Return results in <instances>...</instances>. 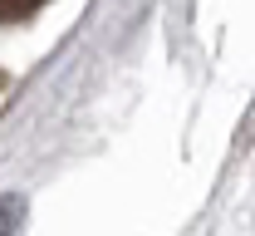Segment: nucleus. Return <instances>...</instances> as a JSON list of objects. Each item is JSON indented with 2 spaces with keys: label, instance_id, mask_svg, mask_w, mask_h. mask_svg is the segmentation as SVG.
I'll return each instance as SVG.
<instances>
[{
  "label": "nucleus",
  "instance_id": "f257e3e1",
  "mask_svg": "<svg viewBox=\"0 0 255 236\" xmlns=\"http://www.w3.org/2000/svg\"><path fill=\"white\" fill-rule=\"evenodd\" d=\"M44 0H0V25H15V20H30Z\"/></svg>",
  "mask_w": 255,
  "mask_h": 236
}]
</instances>
